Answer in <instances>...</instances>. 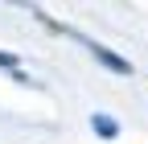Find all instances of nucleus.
I'll return each instance as SVG.
<instances>
[{
	"mask_svg": "<svg viewBox=\"0 0 148 144\" xmlns=\"http://www.w3.org/2000/svg\"><path fill=\"white\" fill-rule=\"evenodd\" d=\"M95 132H99V136H115V123L103 119V115H95Z\"/></svg>",
	"mask_w": 148,
	"mask_h": 144,
	"instance_id": "nucleus-1",
	"label": "nucleus"
}]
</instances>
